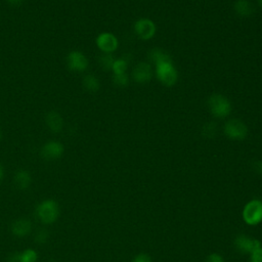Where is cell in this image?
Wrapping results in <instances>:
<instances>
[{"label":"cell","mask_w":262,"mask_h":262,"mask_svg":"<svg viewBox=\"0 0 262 262\" xmlns=\"http://www.w3.org/2000/svg\"><path fill=\"white\" fill-rule=\"evenodd\" d=\"M36 217L43 224H53L60 215L58 203L52 199H46L38 204L35 210Z\"/></svg>","instance_id":"obj_1"},{"label":"cell","mask_w":262,"mask_h":262,"mask_svg":"<svg viewBox=\"0 0 262 262\" xmlns=\"http://www.w3.org/2000/svg\"><path fill=\"white\" fill-rule=\"evenodd\" d=\"M207 104L213 117L218 119H223L228 117L232 108L231 102L229 101V99L220 93L211 94L207 100Z\"/></svg>","instance_id":"obj_2"},{"label":"cell","mask_w":262,"mask_h":262,"mask_svg":"<svg viewBox=\"0 0 262 262\" xmlns=\"http://www.w3.org/2000/svg\"><path fill=\"white\" fill-rule=\"evenodd\" d=\"M242 217L246 224L255 226L262 221V201L253 199L243 208Z\"/></svg>","instance_id":"obj_3"},{"label":"cell","mask_w":262,"mask_h":262,"mask_svg":"<svg viewBox=\"0 0 262 262\" xmlns=\"http://www.w3.org/2000/svg\"><path fill=\"white\" fill-rule=\"evenodd\" d=\"M156 76H157V79L167 87H171L175 85L178 80V72L172 61L157 64Z\"/></svg>","instance_id":"obj_4"},{"label":"cell","mask_w":262,"mask_h":262,"mask_svg":"<svg viewBox=\"0 0 262 262\" xmlns=\"http://www.w3.org/2000/svg\"><path fill=\"white\" fill-rule=\"evenodd\" d=\"M223 132L224 135L229 139L243 140L248 135V127L242 120L233 118L225 122L223 126Z\"/></svg>","instance_id":"obj_5"},{"label":"cell","mask_w":262,"mask_h":262,"mask_svg":"<svg viewBox=\"0 0 262 262\" xmlns=\"http://www.w3.org/2000/svg\"><path fill=\"white\" fill-rule=\"evenodd\" d=\"M134 33L141 40H149L151 39L157 31L155 23L147 17H140L135 20L133 25Z\"/></svg>","instance_id":"obj_6"},{"label":"cell","mask_w":262,"mask_h":262,"mask_svg":"<svg viewBox=\"0 0 262 262\" xmlns=\"http://www.w3.org/2000/svg\"><path fill=\"white\" fill-rule=\"evenodd\" d=\"M67 64L72 72L81 73L88 68L89 61L82 51L73 50L67 56Z\"/></svg>","instance_id":"obj_7"},{"label":"cell","mask_w":262,"mask_h":262,"mask_svg":"<svg viewBox=\"0 0 262 262\" xmlns=\"http://www.w3.org/2000/svg\"><path fill=\"white\" fill-rule=\"evenodd\" d=\"M234 247L242 254H251L261 247L260 241L246 234H238L234 238Z\"/></svg>","instance_id":"obj_8"},{"label":"cell","mask_w":262,"mask_h":262,"mask_svg":"<svg viewBox=\"0 0 262 262\" xmlns=\"http://www.w3.org/2000/svg\"><path fill=\"white\" fill-rule=\"evenodd\" d=\"M95 42L102 53H113L117 50L119 46V41L117 37L110 32L100 33L96 37Z\"/></svg>","instance_id":"obj_9"},{"label":"cell","mask_w":262,"mask_h":262,"mask_svg":"<svg viewBox=\"0 0 262 262\" xmlns=\"http://www.w3.org/2000/svg\"><path fill=\"white\" fill-rule=\"evenodd\" d=\"M64 152V147L61 142L57 140H49L41 147V156L43 159L52 161L59 159Z\"/></svg>","instance_id":"obj_10"},{"label":"cell","mask_w":262,"mask_h":262,"mask_svg":"<svg viewBox=\"0 0 262 262\" xmlns=\"http://www.w3.org/2000/svg\"><path fill=\"white\" fill-rule=\"evenodd\" d=\"M132 79L138 84H145L152 78V69L149 62H138L132 71Z\"/></svg>","instance_id":"obj_11"},{"label":"cell","mask_w":262,"mask_h":262,"mask_svg":"<svg viewBox=\"0 0 262 262\" xmlns=\"http://www.w3.org/2000/svg\"><path fill=\"white\" fill-rule=\"evenodd\" d=\"M32 228H33L32 221L29 218H25V217L15 219L10 226L11 233L16 237H24L29 235L32 231Z\"/></svg>","instance_id":"obj_12"},{"label":"cell","mask_w":262,"mask_h":262,"mask_svg":"<svg viewBox=\"0 0 262 262\" xmlns=\"http://www.w3.org/2000/svg\"><path fill=\"white\" fill-rule=\"evenodd\" d=\"M13 181L15 186L20 190L28 189L32 184V175L28 170L19 169L14 173Z\"/></svg>","instance_id":"obj_13"},{"label":"cell","mask_w":262,"mask_h":262,"mask_svg":"<svg viewBox=\"0 0 262 262\" xmlns=\"http://www.w3.org/2000/svg\"><path fill=\"white\" fill-rule=\"evenodd\" d=\"M233 9L241 17H249L255 12L254 5L250 0H235L233 3Z\"/></svg>","instance_id":"obj_14"},{"label":"cell","mask_w":262,"mask_h":262,"mask_svg":"<svg viewBox=\"0 0 262 262\" xmlns=\"http://www.w3.org/2000/svg\"><path fill=\"white\" fill-rule=\"evenodd\" d=\"M45 122H46L47 127L54 133L59 132L63 126L62 117L60 116L59 113H57L55 111H50L49 113H47V115L45 117Z\"/></svg>","instance_id":"obj_15"},{"label":"cell","mask_w":262,"mask_h":262,"mask_svg":"<svg viewBox=\"0 0 262 262\" xmlns=\"http://www.w3.org/2000/svg\"><path fill=\"white\" fill-rule=\"evenodd\" d=\"M148 60L154 63L155 66L160 64V63H164V62H170L172 61V58L170 56V54L162 49V48H152L151 50H149L148 52Z\"/></svg>","instance_id":"obj_16"},{"label":"cell","mask_w":262,"mask_h":262,"mask_svg":"<svg viewBox=\"0 0 262 262\" xmlns=\"http://www.w3.org/2000/svg\"><path fill=\"white\" fill-rule=\"evenodd\" d=\"M83 85L90 92H96L100 87L98 78L93 74H88L83 78Z\"/></svg>","instance_id":"obj_17"},{"label":"cell","mask_w":262,"mask_h":262,"mask_svg":"<svg viewBox=\"0 0 262 262\" xmlns=\"http://www.w3.org/2000/svg\"><path fill=\"white\" fill-rule=\"evenodd\" d=\"M218 132V126L215 122H207L202 126L201 134L205 138H214Z\"/></svg>","instance_id":"obj_18"},{"label":"cell","mask_w":262,"mask_h":262,"mask_svg":"<svg viewBox=\"0 0 262 262\" xmlns=\"http://www.w3.org/2000/svg\"><path fill=\"white\" fill-rule=\"evenodd\" d=\"M128 68V60L124 57H120V58H116L113 67H112V71L113 73L116 74H125Z\"/></svg>","instance_id":"obj_19"},{"label":"cell","mask_w":262,"mask_h":262,"mask_svg":"<svg viewBox=\"0 0 262 262\" xmlns=\"http://www.w3.org/2000/svg\"><path fill=\"white\" fill-rule=\"evenodd\" d=\"M115 57L113 56L112 53H102L99 58H98V61H99V64L100 67L105 70V71H110L112 70V67H113V63L115 61Z\"/></svg>","instance_id":"obj_20"},{"label":"cell","mask_w":262,"mask_h":262,"mask_svg":"<svg viewBox=\"0 0 262 262\" xmlns=\"http://www.w3.org/2000/svg\"><path fill=\"white\" fill-rule=\"evenodd\" d=\"M20 257L23 262H37L38 253L36 250L29 248L20 252Z\"/></svg>","instance_id":"obj_21"},{"label":"cell","mask_w":262,"mask_h":262,"mask_svg":"<svg viewBox=\"0 0 262 262\" xmlns=\"http://www.w3.org/2000/svg\"><path fill=\"white\" fill-rule=\"evenodd\" d=\"M49 238V231L46 228H39L35 233V242L39 245L46 244Z\"/></svg>","instance_id":"obj_22"},{"label":"cell","mask_w":262,"mask_h":262,"mask_svg":"<svg viewBox=\"0 0 262 262\" xmlns=\"http://www.w3.org/2000/svg\"><path fill=\"white\" fill-rule=\"evenodd\" d=\"M113 82L116 86L125 87L129 83V77L126 73L125 74H116V75L114 74L113 75Z\"/></svg>","instance_id":"obj_23"},{"label":"cell","mask_w":262,"mask_h":262,"mask_svg":"<svg viewBox=\"0 0 262 262\" xmlns=\"http://www.w3.org/2000/svg\"><path fill=\"white\" fill-rule=\"evenodd\" d=\"M250 262H262V247L250 254Z\"/></svg>","instance_id":"obj_24"},{"label":"cell","mask_w":262,"mask_h":262,"mask_svg":"<svg viewBox=\"0 0 262 262\" xmlns=\"http://www.w3.org/2000/svg\"><path fill=\"white\" fill-rule=\"evenodd\" d=\"M206 262H225L224 258L218 253H211L206 258Z\"/></svg>","instance_id":"obj_25"},{"label":"cell","mask_w":262,"mask_h":262,"mask_svg":"<svg viewBox=\"0 0 262 262\" xmlns=\"http://www.w3.org/2000/svg\"><path fill=\"white\" fill-rule=\"evenodd\" d=\"M131 262H152L151 261V258L147 255V254H144V253H140V254H137Z\"/></svg>","instance_id":"obj_26"},{"label":"cell","mask_w":262,"mask_h":262,"mask_svg":"<svg viewBox=\"0 0 262 262\" xmlns=\"http://www.w3.org/2000/svg\"><path fill=\"white\" fill-rule=\"evenodd\" d=\"M7 262H23L20 257V252H14L9 255Z\"/></svg>","instance_id":"obj_27"},{"label":"cell","mask_w":262,"mask_h":262,"mask_svg":"<svg viewBox=\"0 0 262 262\" xmlns=\"http://www.w3.org/2000/svg\"><path fill=\"white\" fill-rule=\"evenodd\" d=\"M253 169L256 173L262 175V161H255L253 163Z\"/></svg>","instance_id":"obj_28"},{"label":"cell","mask_w":262,"mask_h":262,"mask_svg":"<svg viewBox=\"0 0 262 262\" xmlns=\"http://www.w3.org/2000/svg\"><path fill=\"white\" fill-rule=\"evenodd\" d=\"M9 4H11V5H14V6H16V5H19V4H21L25 0H6Z\"/></svg>","instance_id":"obj_29"},{"label":"cell","mask_w":262,"mask_h":262,"mask_svg":"<svg viewBox=\"0 0 262 262\" xmlns=\"http://www.w3.org/2000/svg\"><path fill=\"white\" fill-rule=\"evenodd\" d=\"M3 178H4V168H3V166L0 164V184H1L2 181H3Z\"/></svg>","instance_id":"obj_30"},{"label":"cell","mask_w":262,"mask_h":262,"mask_svg":"<svg viewBox=\"0 0 262 262\" xmlns=\"http://www.w3.org/2000/svg\"><path fill=\"white\" fill-rule=\"evenodd\" d=\"M257 2H258V5H259V7L262 9V0H257Z\"/></svg>","instance_id":"obj_31"},{"label":"cell","mask_w":262,"mask_h":262,"mask_svg":"<svg viewBox=\"0 0 262 262\" xmlns=\"http://www.w3.org/2000/svg\"><path fill=\"white\" fill-rule=\"evenodd\" d=\"M1 137H2V133H1V130H0V139H1Z\"/></svg>","instance_id":"obj_32"}]
</instances>
